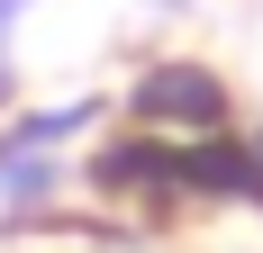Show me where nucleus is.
Listing matches in <instances>:
<instances>
[{"mask_svg":"<svg viewBox=\"0 0 263 253\" xmlns=\"http://www.w3.org/2000/svg\"><path fill=\"white\" fill-rule=\"evenodd\" d=\"M136 109H145V118H182V126H218L227 118V91H218L209 73H191V64H163V73H145Z\"/></svg>","mask_w":263,"mask_h":253,"instance_id":"obj_1","label":"nucleus"}]
</instances>
